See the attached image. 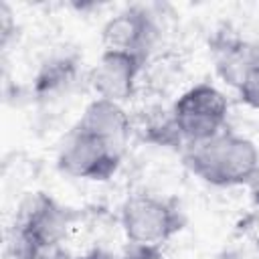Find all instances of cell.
Returning a JSON list of instances; mask_svg holds the SVG:
<instances>
[{"label": "cell", "instance_id": "1", "mask_svg": "<svg viewBox=\"0 0 259 259\" xmlns=\"http://www.w3.org/2000/svg\"><path fill=\"white\" fill-rule=\"evenodd\" d=\"M81 210L61 204L47 192L26 198L16 214L10 249L14 259H63Z\"/></svg>", "mask_w": 259, "mask_h": 259}, {"label": "cell", "instance_id": "2", "mask_svg": "<svg viewBox=\"0 0 259 259\" xmlns=\"http://www.w3.org/2000/svg\"><path fill=\"white\" fill-rule=\"evenodd\" d=\"M182 160L190 174L217 188L247 186L259 176L257 146L231 130H223L204 142L190 144Z\"/></svg>", "mask_w": 259, "mask_h": 259}, {"label": "cell", "instance_id": "3", "mask_svg": "<svg viewBox=\"0 0 259 259\" xmlns=\"http://www.w3.org/2000/svg\"><path fill=\"white\" fill-rule=\"evenodd\" d=\"M186 227V212L176 196L140 192L119 208V229L130 245L162 247Z\"/></svg>", "mask_w": 259, "mask_h": 259}, {"label": "cell", "instance_id": "4", "mask_svg": "<svg viewBox=\"0 0 259 259\" xmlns=\"http://www.w3.org/2000/svg\"><path fill=\"white\" fill-rule=\"evenodd\" d=\"M123 148L125 146L73 125L59 150L57 168L71 178L105 182L119 170Z\"/></svg>", "mask_w": 259, "mask_h": 259}, {"label": "cell", "instance_id": "5", "mask_svg": "<svg viewBox=\"0 0 259 259\" xmlns=\"http://www.w3.org/2000/svg\"><path fill=\"white\" fill-rule=\"evenodd\" d=\"M170 109L176 130L186 146L204 142L227 130L229 101L223 91L210 83L192 85L172 103Z\"/></svg>", "mask_w": 259, "mask_h": 259}, {"label": "cell", "instance_id": "6", "mask_svg": "<svg viewBox=\"0 0 259 259\" xmlns=\"http://www.w3.org/2000/svg\"><path fill=\"white\" fill-rule=\"evenodd\" d=\"M146 63L148 57L144 55L103 49L97 65L89 73V83L97 97L123 105L134 97L140 73L144 71Z\"/></svg>", "mask_w": 259, "mask_h": 259}, {"label": "cell", "instance_id": "7", "mask_svg": "<svg viewBox=\"0 0 259 259\" xmlns=\"http://www.w3.org/2000/svg\"><path fill=\"white\" fill-rule=\"evenodd\" d=\"M158 40V24L154 14L140 4L127 6L111 16L101 28V42L109 51H123L150 57Z\"/></svg>", "mask_w": 259, "mask_h": 259}, {"label": "cell", "instance_id": "8", "mask_svg": "<svg viewBox=\"0 0 259 259\" xmlns=\"http://www.w3.org/2000/svg\"><path fill=\"white\" fill-rule=\"evenodd\" d=\"M75 127L95 134L99 138L111 140L119 146H125V140L130 138L134 125H132L130 113L123 109L121 103L97 97L85 107Z\"/></svg>", "mask_w": 259, "mask_h": 259}, {"label": "cell", "instance_id": "9", "mask_svg": "<svg viewBox=\"0 0 259 259\" xmlns=\"http://www.w3.org/2000/svg\"><path fill=\"white\" fill-rule=\"evenodd\" d=\"M212 57H214L217 75L229 87L235 89L243 73L259 57V42L241 36L217 34V38L212 40Z\"/></svg>", "mask_w": 259, "mask_h": 259}, {"label": "cell", "instance_id": "10", "mask_svg": "<svg viewBox=\"0 0 259 259\" xmlns=\"http://www.w3.org/2000/svg\"><path fill=\"white\" fill-rule=\"evenodd\" d=\"M77 67H79L77 57L63 55V57L49 59L47 63H42V67L34 77V93L38 97H47L65 89L77 77Z\"/></svg>", "mask_w": 259, "mask_h": 259}, {"label": "cell", "instance_id": "11", "mask_svg": "<svg viewBox=\"0 0 259 259\" xmlns=\"http://www.w3.org/2000/svg\"><path fill=\"white\" fill-rule=\"evenodd\" d=\"M140 130H142V138L150 144L166 146V148H176L182 144V138H180L174 117H172V109L156 107V109L148 111L146 117L142 119Z\"/></svg>", "mask_w": 259, "mask_h": 259}, {"label": "cell", "instance_id": "12", "mask_svg": "<svg viewBox=\"0 0 259 259\" xmlns=\"http://www.w3.org/2000/svg\"><path fill=\"white\" fill-rule=\"evenodd\" d=\"M235 91H237L241 103H245L251 109H259V57L243 73Z\"/></svg>", "mask_w": 259, "mask_h": 259}, {"label": "cell", "instance_id": "13", "mask_svg": "<svg viewBox=\"0 0 259 259\" xmlns=\"http://www.w3.org/2000/svg\"><path fill=\"white\" fill-rule=\"evenodd\" d=\"M117 259H166L160 247H146V245H130L125 253Z\"/></svg>", "mask_w": 259, "mask_h": 259}]
</instances>
